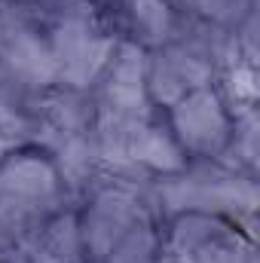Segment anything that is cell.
I'll use <instances>...</instances> for the list:
<instances>
[{"instance_id": "9", "label": "cell", "mask_w": 260, "mask_h": 263, "mask_svg": "<svg viewBox=\"0 0 260 263\" xmlns=\"http://www.w3.org/2000/svg\"><path fill=\"white\" fill-rule=\"evenodd\" d=\"M95 159L98 156V147H95V138L89 135H67L65 141L59 144V165H62V178L70 187H83L89 184L92 178V168H95Z\"/></svg>"}, {"instance_id": "13", "label": "cell", "mask_w": 260, "mask_h": 263, "mask_svg": "<svg viewBox=\"0 0 260 263\" xmlns=\"http://www.w3.org/2000/svg\"><path fill=\"white\" fill-rule=\"evenodd\" d=\"M150 92H153V98L156 101H162V104H178L184 95H187V86H184V80L178 77V70L169 65V59L162 55V59H156L153 67H150Z\"/></svg>"}, {"instance_id": "8", "label": "cell", "mask_w": 260, "mask_h": 263, "mask_svg": "<svg viewBox=\"0 0 260 263\" xmlns=\"http://www.w3.org/2000/svg\"><path fill=\"white\" fill-rule=\"evenodd\" d=\"M132 159H135V162H144V165H150V168H159V172H181V168H184L181 147H178L162 129H150L147 123L141 126L138 138H135Z\"/></svg>"}, {"instance_id": "15", "label": "cell", "mask_w": 260, "mask_h": 263, "mask_svg": "<svg viewBox=\"0 0 260 263\" xmlns=\"http://www.w3.org/2000/svg\"><path fill=\"white\" fill-rule=\"evenodd\" d=\"M28 120L12 107V101L6 95H0V156L9 153L15 144H22L28 138Z\"/></svg>"}, {"instance_id": "18", "label": "cell", "mask_w": 260, "mask_h": 263, "mask_svg": "<svg viewBox=\"0 0 260 263\" xmlns=\"http://www.w3.org/2000/svg\"><path fill=\"white\" fill-rule=\"evenodd\" d=\"M190 3H196V0H190Z\"/></svg>"}, {"instance_id": "6", "label": "cell", "mask_w": 260, "mask_h": 263, "mask_svg": "<svg viewBox=\"0 0 260 263\" xmlns=\"http://www.w3.org/2000/svg\"><path fill=\"white\" fill-rule=\"evenodd\" d=\"M43 120H46V132L55 135V141L62 144L67 135H80V132L89 129V120H92V107L77 95V92H62V95H52L43 107ZM55 144V147H59Z\"/></svg>"}, {"instance_id": "5", "label": "cell", "mask_w": 260, "mask_h": 263, "mask_svg": "<svg viewBox=\"0 0 260 263\" xmlns=\"http://www.w3.org/2000/svg\"><path fill=\"white\" fill-rule=\"evenodd\" d=\"M55 190H59V175L40 156H12L0 168V196L43 202Z\"/></svg>"}, {"instance_id": "12", "label": "cell", "mask_w": 260, "mask_h": 263, "mask_svg": "<svg viewBox=\"0 0 260 263\" xmlns=\"http://www.w3.org/2000/svg\"><path fill=\"white\" fill-rule=\"evenodd\" d=\"M132 15L147 43H162L172 31V12L165 0H132Z\"/></svg>"}, {"instance_id": "11", "label": "cell", "mask_w": 260, "mask_h": 263, "mask_svg": "<svg viewBox=\"0 0 260 263\" xmlns=\"http://www.w3.org/2000/svg\"><path fill=\"white\" fill-rule=\"evenodd\" d=\"M156 254V236L147 223H132L129 230L120 236V242L114 245V251L107 254L110 263H153Z\"/></svg>"}, {"instance_id": "7", "label": "cell", "mask_w": 260, "mask_h": 263, "mask_svg": "<svg viewBox=\"0 0 260 263\" xmlns=\"http://www.w3.org/2000/svg\"><path fill=\"white\" fill-rule=\"evenodd\" d=\"M114 59V37H101V34H92L89 37V43L67 62L62 70H59V80H65L70 83L73 89H83V86H89L104 67L107 62Z\"/></svg>"}, {"instance_id": "3", "label": "cell", "mask_w": 260, "mask_h": 263, "mask_svg": "<svg viewBox=\"0 0 260 263\" xmlns=\"http://www.w3.org/2000/svg\"><path fill=\"white\" fill-rule=\"evenodd\" d=\"M110 77L104 86V107L126 114L135 120H144V52L135 43H123L117 49V59L107 62Z\"/></svg>"}, {"instance_id": "14", "label": "cell", "mask_w": 260, "mask_h": 263, "mask_svg": "<svg viewBox=\"0 0 260 263\" xmlns=\"http://www.w3.org/2000/svg\"><path fill=\"white\" fill-rule=\"evenodd\" d=\"M214 239V223L208 217L190 214L187 220L178 223L175 230V254H196L202 245H208Z\"/></svg>"}, {"instance_id": "16", "label": "cell", "mask_w": 260, "mask_h": 263, "mask_svg": "<svg viewBox=\"0 0 260 263\" xmlns=\"http://www.w3.org/2000/svg\"><path fill=\"white\" fill-rule=\"evenodd\" d=\"M31 31V22H28V12L9 0H0V49L9 46L12 40H18L22 34Z\"/></svg>"}, {"instance_id": "10", "label": "cell", "mask_w": 260, "mask_h": 263, "mask_svg": "<svg viewBox=\"0 0 260 263\" xmlns=\"http://www.w3.org/2000/svg\"><path fill=\"white\" fill-rule=\"evenodd\" d=\"M37 251H43L46 257L59 263H73L83 251V239H80V223L70 214H59L55 220H49L40 236H37Z\"/></svg>"}, {"instance_id": "1", "label": "cell", "mask_w": 260, "mask_h": 263, "mask_svg": "<svg viewBox=\"0 0 260 263\" xmlns=\"http://www.w3.org/2000/svg\"><path fill=\"white\" fill-rule=\"evenodd\" d=\"M138 217H141V205H138V196L132 190H126V187L104 190L101 196L92 202L89 214L80 223L83 248L92 257L104 260L114 251V245L120 242V236L129 230Z\"/></svg>"}, {"instance_id": "17", "label": "cell", "mask_w": 260, "mask_h": 263, "mask_svg": "<svg viewBox=\"0 0 260 263\" xmlns=\"http://www.w3.org/2000/svg\"><path fill=\"white\" fill-rule=\"evenodd\" d=\"M230 95L236 101H248V104L257 98V83H254V70L251 67L242 65L230 73Z\"/></svg>"}, {"instance_id": "2", "label": "cell", "mask_w": 260, "mask_h": 263, "mask_svg": "<svg viewBox=\"0 0 260 263\" xmlns=\"http://www.w3.org/2000/svg\"><path fill=\"white\" fill-rule=\"evenodd\" d=\"M175 129L184 147L196 153H214L227 141V117L220 101L208 89H193L175 104Z\"/></svg>"}, {"instance_id": "4", "label": "cell", "mask_w": 260, "mask_h": 263, "mask_svg": "<svg viewBox=\"0 0 260 263\" xmlns=\"http://www.w3.org/2000/svg\"><path fill=\"white\" fill-rule=\"evenodd\" d=\"M0 65L3 70L22 83V86H46L52 80H59V62L49 43H43L34 31L22 34L18 40H12L9 46L0 49Z\"/></svg>"}]
</instances>
